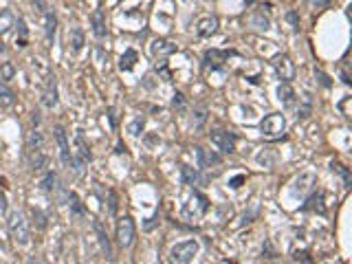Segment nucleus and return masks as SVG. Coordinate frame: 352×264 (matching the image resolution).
<instances>
[{
	"label": "nucleus",
	"mask_w": 352,
	"mask_h": 264,
	"mask_svg": "<svg viewBox=\"0 0 352 264\" xmlns=\"http://www.w3.org/2000/svg\"><path fill=\"white\" fill-rule=\"evenodd\" d=\"M348 104H350V97H346V99H343L341 104H339V110H341V115L346 117V119H350V113H348Z\"/></svg>",
	"instance_id": "a18cd8bd"
},
{
	"label": "nucleus",
	"mask_w": 352,
	"mask_h": 264,
	"mask_svg": "<svg viewBox=\"0 0 352 264\" xmlns=\"http://www.w3.org/2000/svg\"><path fill=\"white\" fill-rule=\"evenodd\" d=\"M251 22H253V27H258V29H262V31H267V29H269V25H271V22H269V18L267 16H264V13H255V16L251 18Z\"/></svg>",
	"instance_id": "72a5a7b5"
},
{
	"label": "nucleus",
	"mask_w": 352,
	"mask_h": 264,
	"mask_svg": "<svg viewBox=\"0 0 352 264\" xmlns=\"http://www.w3.org/2000/svg\"><path fill=\"white\" fill-rule=\"evenodd\" d=\"M273 69H275V73H277V77L282 79V82H291L293 77H295V64H293V60L289 55H284V53H280V55H275L273 57Z\"/></svg>",
	"instance_id": "1a4fd4ad"
},
{
	"label": "nucleus",
	"mask_w": 352,
	"mask_h": 264,
	"mask_svg": "<svg viewBox=\"0 0 352 264\" xmlns=\"http://www.w3.org/2000/svg\"><path fill=\"white\" fill-rule=\"evenodd\" d=\"M181 179H183L185 185H196V183H198V172L194 170L192 165H183L181 167Z\"/></svg>",
	"instance_id": "c756f323"
},
{
	"label": "nucleus",
	"mask_w": 352,
	"mask_h": 264,
	"mask_svg": "<svg viewBox=\"0 0 352 264\" xmlns=\"http://www.w3.org/2000/svg\"><path fill=\"white\" fill-rule=\"evenodd\" d=\"M55 31H57V18H55V13L49 9L47 13H44V33H47L49 42H53Z\"/></svg>",
	"instance_id": "4be33fe9"
},
{
	"label": "nucleus",
	"mask_w": 352,
	"mask_h": 264,
	"mask_svg": "<svg viewBox=\"0 0 352 264\" xmlns=\"http://www.w3.org/2000/svg\"><path fill=\"white\" fill-rule=\"evenodd\" d=\"M143 128H145V117H141V115L135 117V119L128 123V132H130L132 137H139L143 132Z\"/></svg>",
	"instance_id": "7c9ffc66"
},
{
	"label": "nucleus",
	"mask_w": 352,
	"mask_h": 264,
	"mask_svg": "<svg viewBox=\"0 0 352 264\" xmlns=\"http://www.w3.org/2000/svg\"><path fill=\"white\" fill-rule=\"evenodd\" d=\"M137 62H139L137 51L135 49H126V51H123V55H121V60H119V69L121 71H132Z\"/></svg>",
	"instance_id": "5701e85b"
},
{
	"label": "nucleus",
	"mask_w": 352,
	"mask_h": 264,
	"mask_svg": "<svg viewBox=\"0 0 352 264\" xmlns=\"http://www.w3.org/2000/svg\"><path fill=\"white\" fill-rule=\"evenodd\" d=\"M205 119H207V110H203V108H198V110H194V117H192V126H194V130H198L205 123Z\"/></svg>",
	"instance_id": "473e14b6"
},
{
	"label": "nucleus",
	"mask_w": 352,
	"mask_h": 264,
	"mask_svg": "<svg viewBox=\"0 0 352 264\" xmlns=\"http://www.w3.org/2000/svg\"><path fill=\"white\" fill-rule=\"evenodd\" d=\"M176 53V44H172L170 40H154L150 44V55L154 60H165Z\"/></svg>",
	"instance_id": "9b49d317"
},
{
	"label": "nucleus",
	"mask_w": 352,
	"mask_h": 264,
	"mask_svg": "<svg viewBox=\"0 0 352 264\" xmlns=\"http://www.w3.org/2000/svg\"><path fill=\"white\" fill-rule=\"evenodd\" d=\"M31 5L35 7V9H38V13H42V16L49 11V5L44 3V0H31Z\"/></svg>",
	"instance_id": "79ce46f5"
},
{
	"label": "nucleus",
	"mask_w": 352,
	"mask_h": 264,
	"mask_svg": "<svg viewBox=\"0 0 352 264\" xmlns=\"http://www.w3.org/2000/svg\"><path fill=\"white\" fill-rule=\"evenodd\" d=\"M277 99L282 101V106H284V108H295V106H297V101H299L297 93L293 91V86H291L289 82H282L280 86H277Z\"/></svg>",
	"instance_id": "4468645a"
},
{
	"label": "nucleus",
	"mask_w": 352,
	"mask_h": 264,
	"mask_svg": "<svg viewBox=\"0 0 352 264\" xmlns=\"http://www.w3.org/2000/svg\"><path fill=\"white\" fill-rule=\"evenodd\" d=\"M47 163H49V159L44 157V154H42L40 150L31 152V161H29V165H31V170H33V172L44 170V167H47Z\"/></svg>",
	"instance_id": "cd10ccee"
},
{
	"label": "nucleus",
	"mask_w": 352,
	"mask_h": 264,
	"mask_svg": "<svg viewBox=\"0 0 352 264\" xmlns=\"http://www.w3.org/2000/svg\"><path fill=\"white\" fill-rule=\"evenodd\" d=\"M27 38H29V29H27V22L25 18H18V47H27Z\"/></svg>",
	"instance_id": "2f4dec72"
},
{
	"label": "nucleus",
	"mask_w": 352,
	"mask_h": 264,
	"mask_svg": "<svg viewBox=\"0 0 352 264\" xmlns=\"http://www.w3.org/2000/svg\"><path fill=\"white\" fill-rule=\"evenodd\" d=\"M198 253V242L196 240H185V242H176L170 249L167 255V264H192V260Z\"/></svg>",
	"instance_id": "f03ea898"
},
{
	"label": "nucleus",
	"mask_w": 352,
	"mask_h": 264,
	"mask_svg": "<svg viewBox=\"0 0 352 264\" xmlns=\"http://www.w3.org/2000/svg\"><path fill=\"white\" fill-rule=\"evenodd\" d=\"M40 185H42V189H44L47 194H53L55 189H57V174H55L53 170H49V172H47V176L42 179Z\"/></svg>",
	"instance_id": "c85d7f7f"
},
{
	"label": "nucleus",
	"mask_w": 352,
	"mask_h": 264,
	"mask_svg": "<svg viewBox=\"0 0 352 264\" xmlns=\"http://www.w3.org/2000/svg\"><path fill=\"white\" fill-rule=\"evenodd\" d=\"M53 137L57 141V148H60V157H62V163L66 167L73 165V154H71V148H69V139H66V132L62 126H55L53 128Z\"/></svg>",
	"instance_id": "9d476101"
},
{
	"label": "nucleus",
	"mask_w": 352,
	"mask_h": 264,
	"mask_svg": "<svg viewBox=\"0 0 352 264\" xmlns=\"http://www.w3.org/2000/svg\"><path fill=\"white\" fill-rule=\"evenodd\" d=\"M91 161H93V154L86 143V137L82 130H77L75 132V152H73V170H75V174H82L84 165H88Z\"/></svg>",
	"instance_id": "7ed1b4c3"
},
{
	"label": "nucleus",
	"mask_w": 352,
	"mask_h": 264,
	"mask_svg": "<svg viewBox=\"0 0 352 264\" xmlns=\"http://www.w3.org/2000/svg\"><path fill=\"white\" fill-rule=\"evenodd\" d=\"M108 201H110V214H117V196L110 189H108Z\"/></svg>",
	"instance_id": "c03bdc74"
},
{
	"label": "nucleus",
	"mask_w": 352,
	"mask_h": 264,
	"mask_svg": "<svg viewBox=\"0 0 352 264\" xmlns=\"http://www.w3.org/2000/svg\"><path fill=\"white\" fill-rule=\"evenodd\" d=\"M245 3H247V5H251V3H253V0H245Z\"/></svg>",
	"instance_id": "09e8293b"
},
{
	"label": "nucleus",
	"mask_w": 352,
	"mask_h": 264,
	"mask_svg": "<svg viewBox=\"0 0 352 264\" xmlns=\"http://www.w3.org/2000/svg\"><path fill=\"white\" fill-rule=\"evenodd\" d=\"M286 20L291 22V25H293V29H295V31H299V16H297V11H295V9H291L289 13H286Z\"/></svg>",
	"instance_id": "ea45409f"
},
{
	"label": "nucleus",
	"mask_w": 352,
	"mask_h": 264,
	"mask_svg": "<svg viewBox=\"0 0 352 264\" xmlns=\"http://www.w3.org/2000/svg\"><path fill=\"white\" fill-rule=\"evenodd\" d=\"M284 130H286V119H284L282 113H271V115H267L260 121V132L264 137H269V139L282 137Z\"/></svg>",
	"instance_id": "39448f33"
},
{
	"label": "nucleus",
	"mask_w": 352,
	"mask_h": 264,
	"mask_svg": "<svg viewBox=\"0 0 352 264\" xmlns=\"http://www.w3.org/2000/svg\"><path fill=\"white\" fill-rule=\"evenodd\" d=\"M91 22H93V33L97 40H104L106 38V13L104 9H95L91 13Z\"/></svg>",
	"instance_id": "f3484780"
},
{
	"label": "nucleus",
	"mask_w": 352,
	"mask_h": 264,
	"mask_svg": "<svg viewBox=\"0 0 352 264\" xmlns=\"http://www.w3.org/2000/svg\"><path fill=\"white\" fill-rule=\"evenodd\" d=\"M7 227H9V233L18 247H27L31 242V238H29V223L20 209H13L7 214Z\"/></svg>",
	"instance_id": "f257e3e1"
},
{
	"label": "nucleus",
	"mask_w": 352,
	"mask_h": 264,
	"mask_svg": "<svg viewBox=\"0 0 352 264\" xmlns=\"http://www.w3.org/2000/svg\"><path fill=\"white\" fill-rule=\"evenodd\" d=\"M33 220L38 223L40 229H44V227H47V216H44L40 209H33Z\"/></svg>",
	"instance_id": "a19ab883"
},
{
	"label": "nucleus",
	"mask_w": 352,
	"mask_h": 264,
	"mask_svg": "<svg viewBox=\"0 0 352 264\" xmlns=\"http://www.w3.org/2000/svg\"><path fill=\"white\" fill-rule=\"evenodd\" d=\"M0 53H5V42H3V38H0Z\"/></svg>",
	"instance_id": "de8ad7c7"
},
{
	"label": "nucleus",
	"mask_w": 352,
	"mask_h": 264,
	"mask_svg": "<svg viewBox=\"0 0 352 264\" xmlns=\"http://www.w3.org/2000/svg\"><path fill=\"white\" fill-rule=\"evenodd\" d=\"M69 42H71V53L73 55H77L79 51L84 49V44H86V40H84V31L79 27H73L71 31H69Z\"/></svg>",
	"instance_id": "6ab92c4d"
},
{
	"label": "nucleus",
	"mask_w": 352,
	"mask_h": 264,
	"mask_svg": "<svg viewBox=\"0 0 352 264\" xmlns=\"http://www.w3.org/2000/svg\"><path fill=\"white\" fill-rule=\"evenodd\" d=\"M209 141L225 154L236 152V135H231V132H227V130H211Z\"/></svg>",
	"instance_id": "6e6552de"
},
{
	"label": "nucleus",
	"mask_w": 352,
	"mask_h": 264,
	"mask_svg": "<svg viewBox=\"0 0 352 264\" xmlns=\"http://www.w3.org/2000/svg\"><path fill=\"white\" fill-rule=\"evenodd\" d=\"M242 183H245V174H238V176H233V179L229 181V187L231 189H240Z\"/></svg>",
	"instance_id": "37998d69"
},
{
	"label": "nucleus",
	"mask_w": 352,
	"mask_h": 264,
	"mask_svg": "<svg viewBox=\"0 0 352 264\" xmlns=\"http://www.w3.org/2000/svg\"><path fill=\"white\" fill-rule=\"evenodd\" d=\"M11 27H16V18H13V13L9 9H3L0 11V35L11 31Z\"/></svg>",
	"instance_id": "a878e982"
},
{
	"label": "nucleus",
	"mask_w": 352,
	"mask_h": 264,
	"mask_svg": "<svg viewBox=\"0 0 352 264\" xmlns=\"http://www.w3.org/2000/svg\"><path fill=\"white\" fill-rule=\"evenodd\" d=\"M57 82H55V77H49V82H47V88H44V93H42V104L44 108H49V110H53L57 106Z\"/></svg>",
	"instance_id": "dca6fc26"
},
{
	"label": "nucleus",
	"mask_w": 352,
	"mask_h": 264,
	"mask_svg": "<svg viewBox=\"0 0 352 264\" xmlns=\"http://www.w3.org/2000/svg\"><path fill=\"white\" fill-rule=\"evenodd\" d=\"M207 209H209L207 196L194 192L189 196V201L185 203V207H183V218L189 220V223H196V220H201L205 214H207Z\"/></svg>",
	"instance_id": "20e7f679"
},
{
	"label": "nucleus",
	"mask_w": 352,
	"mask_h": 264,
	"mask_svg": "<svg viewBox=\"0 0 352 264\" xmlns=\"http://www.w3.org/2000/svg\"><path fill=\"white\" fill-rule=\"evenodd\" d=\"M229 55H236V53H231V51L209 49L207 53H205V69H211V71L220 69V66H223L227 60H229Z\"/></svg>",
	"instance_id": "f8f14e48"
},
{
	"label": "nucleus",
	"mask_w": 352,
	"mask_h": 264,
	"mask_svg": "<svg viewBox=\"0 0 352 264\" xmlns=\"http://www.w3.org/2000/svg\"><path fill=\"white\" fill-rule=\"evenodd\" d=\"M16 104V93L11 91L5 82H0V110H7Z\"/></svg>",
	"instance_id": "412c9836"
},
{
	"label": "nucleus",
	"mask_w": 352,
	"mask_h": 264,
	"mask_svg": "<svg viewBox=\"0 0 352 264\" xmlns=\"http://www.w3.org/2000/svg\"><path fill=\"white\" fill-rule=\"evenodd\" d=\"M0 211H7V203H5V194L0 192Z\"/></svg>",
	"instance_id": "49530a36"
},
{
	"label": "nucleus",
	"mask_w": 352,
	"mask_h": 264,
	"mask_svg": "<svg viewBox=\"0 0 352 264\" xmlns=\"http://www.w3.org/2000/svg\"><path fill=\"white\" fill-rule=\"evenodd\" d=\"M42 143H44V137L40 130H31L27 135V150L29 152H35V150H42Z\"/></svg>",
	"instance_id": "b1692460"
},
{
	"label": "nucleus",
	"mask_w": 352,
	"mask_h": 264,
	"mask_svg": "<svg viewBox=\"0 0 352 264\" xmlns=\"http://www.w3.org/2000/svg\"><path fill=\"white\" fill-rule=\"evenodd\" d=\"M69 203H71V216H73V218H82V216L86 214L84 205H82V201H79V196H77L75 192L69 194Z\"/></svg>",
	"instance_id": "bb28decb"
},
{
	"label": "nucleus",
	"mask_w": 352,
	"mask_h": 264,
	"mask_svg": "<svg viewBox=\"0 0 352 264\" xmlns=\"http://www.w3.org/2000/svg\"><path fill=\"white\" fill-rule=\"evenodd\" d=\"M95 233H97V240H99V247H101V251H104L106 255V260L108 262H113L115 260V253H113V245H110V238H108V233L104 229V225L99 223V220H95Z\"/></svg>",
	"instance_id": "2eb2a0df"
},
{
	"label": "nucleus",
	"mask_w": 352,
	"mask_h": 264,
	"mask_svg": "<svg viewBox=\"0 0 352 264\" xmlns=\"http://www.w3.org/2000/svg\"><path fill=\"white\" fill-rule=\"evenodd\" d=\"M185 106H187L185 95L176 91V93H174V97H172V108H176V110H179V113H183V110H185Z\"/></svg>",
	"instance_id": "f704fd0d"
},
{
	"label": "nucleus",
	"mask_w": 352,
	"mask_h": 264,
	"mask_svg": "<svg viewBox=\"0 0 352 264\" xmlns=\"http://www.w3.org/2000/svg\"><path fill=\"white\" fill-rule=\"evenodd\" d=\"M258 163H260V165H264V167H273L275 157H271V154L262 152V154H258Z\"/></svg>",
	"instance_id": "58836bf2"
},
{
	"label": "nucleus",
	"mask_w": 352,
	"mask_h": 264,
	"mask_svg": "<svg viewBox=\"0 0 352 264\" xmlns=\"http://www.w3.org/2000/svg\"><path fill=\"white\" fill-rule=\"evenodd\" d=\"M218 31V18L216 16H205L196 22V35L198 38H211Z\"/></svg>",
	"instance_id": "ddd939ff"
},
{
	"label": "nucleus",
	"mask_w": 352,
	"mask_h": 264,
	"mask_svg": "<svg viewBox=\"0 0 352 264\" xmlns=\"http://www.w3.org/2000/svg\"><path fill=\"white\" fill-rule=\"evenodd\" d=\"M302 209H306V211H319V214H326V205H324V192L311 194V198H308V203L304 205Z\"/></svg>",
	"instance_id": "aec40b11"
},
{
	"label": "nucleus",
	"mask_w": 352,
	"mask_h": 264,
	"mask_svg": "<svg viewBox=\"0 0 352 264\" xmlns=\"http://www.w3.org/2000/svg\"><path fill=\"white\" fill-rule=\"evenodd\" d=\"M311 113H313V99H311V95H304V99H302V104L297 106V121H304V119H308L311 117Z\"/></svg>",
	"instance_id": "393cba45"
},
{
	"label": "nucleus",
	"mask_w": 352,
	"mask_h": 264,
	"mask_svg": "<svg viewBox=\"0 0 352 264\" xmlns=\"http://www.w3.org/2000/svg\"><path fill=\"white\" fill-rule=\"evenodd\" d=\"M135 233H137V227L132 216H121L117 220V240H119V245L123 249H128L135 242Z\"/></svg>",
	"instance_id": "423d86ee"
},
{
	"label": "nucleus",
	"mask_w": 352,
	"mask_h": 264,
	"mask_svg": "<svg viewBox=\"0 0 352 264\" xmlns=\"http://www.w3.org/2000/svg\"><path fill=\"white\" fill-rule=\"evenodd\" d=\"M315 183H317V176H315L313 172H302L295 181H293V185H291V196H293V198H304V196H308V194L313 192Z\"/></svg>",
	"instance_id": "0eeeda50"
},
{
	"label": "nucleus",
	"mask_w": 352,
	"mask_h": 264,
	"mask_svg": "<svg viewBox=\"0 0 352 264\" xmlns=\"http://www.w3.org/2000/svg\"><path fill=\"white\" fill-rule=\"evenodd\" d=\"M196 150V159H198V165L201 167H211V165H218L220 163V157L216 152H211V150H205V148H194Z\"/></svg>",
	"instance_id": "a211bd4d"
},
{
	"label": "nucleus",
	"mask_w": 352,
	"mask_h": 264,
	"mask_svg": "<svg viewBox=\"0 0 352 264\" xmlns=\"http://www.w3.org/2000/svg\"><path fill=\"white\" fill-rule=\"evenodd\" d=\"M333 167H337V172L341 174V179H343V187H346V189H350V185H352V179H350V170H348L346 165H339V163H337V165H333Z\"/></svg>",
	"instance_id": "c9c22d12"
},
{
	"label": "nucleus",
	"mask_w": 352,
	"mask_h": 264,
	"mask_svg": "<svg viewBox=\"0 0 352 264\" xmlns=\"http://www.w3.org/2000/svg\"><path fill=\"white\" fill-rule=\"evenodd\" d=\"M13 75H16V69H13V64L11 62H5L3 69H0V77L7 82V79H13Z\"/></svg>",
	"instance_id": "e433bc0d"
},
{
	"label": "nucleus",
	"mask_w": 352,
	"mask_h": 264,
	"mask_svg": "<svg viewBox=\"0 0 352 264\" xmlns=\"http://www.w3.org/2000/svg\"><path fill=\"white\" fill-rule=\"evenodd\" d=\"M315 77L319 79V84L324 86V88H330V86H333V82H330V77H328V75H326V73L321 71V69H315Z\"/></svg>",
	"instance_id": "4c0bfd02"
}]
</instances>
